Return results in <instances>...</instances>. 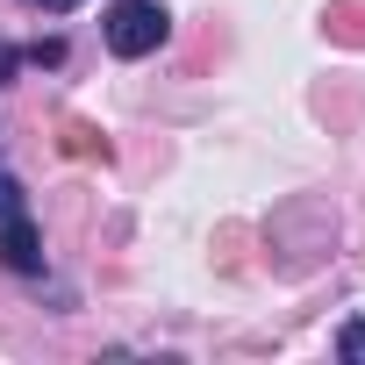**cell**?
<instances>
[{
    "label": "cell",
    "instance_id": "cell-1",
    "mask_svg": "<svg viewBox=\"0 0 365 365\" xmlns=\"http://www.w3.org/2000/svg\"><path fill=\"white\" fill-rule=\"evenodd\" d=\"M101 36H108L115 58H150V51L172 36V15L158 8V0H115L108 22H101Z\"/></svg>",
    "mask_w": 365,
    "mask_h": 365
},
{
    "label": "cell",
    "instance_id": "cell-5",
    "mask_svg": "<svg viewBox=\"0 0 365 365\" xmlns=\"http://www.w3.org/2000/svg\"><path fill=\"white\" fill-rule=\"evenodd\" d=\"M29 8H43V15H72L79 0H29Z\"/></svg>",
    "mask_w": 365,
    "mask_h": 365
},
{
    "label": "cell",
    "instance_id": "cell-2",
    "mask_svg": "<svg viewBox=\"0 0 365 365\" xmlns=\"http://www.w3.org/2000/svg\"><path fill=\"white\" fill-rule=\"evenodd\" d=\"M0 265L8 272H43V237L29 230V215H0Z\"/></svg>",
    "mask_w": 365,
    "mask_h": 365
},
{
    "label": "cell",
    "instance_id": "cell-4",
    "mask_svg": "<svg viewBox=\"0 0 365 365\" xmlns=\"http://www.w3.org/2000/svg\"><path fill=\"white\" fill-rule=\"evenodd\" d=\"M0 215H22V179L0 165Z\"/></svg>",
    "mask_w": 365,
    "mask_h": 365
},
{
    "label": "cell",
    "instance_id": "cell-3",
    "mask_svg": "<svg viewBox=\"0 0 365 365\" xmlns=\"http://www.w3.org/2000/svg\"><path fill=\"white\" fill-rule=\"evenodd\" d=\"M336 358H344V365H365V315L336 329Z\"/></svg>",
    "mask_w": 365,
    "mask_h": 365
}]
</instances>
